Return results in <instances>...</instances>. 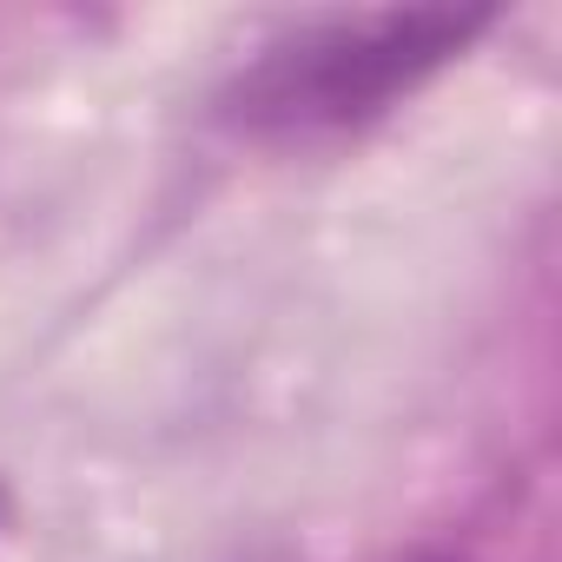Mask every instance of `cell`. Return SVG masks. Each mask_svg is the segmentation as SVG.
Segmentation results:
<instances>
[{"instance_id":"cell-1","label":"cell","mask_w":562,"mask_h":562,"mask_svg":"<svg viewBox=\"0 0 562 562\" xmlns=\"http://www.w3.org/2000/svg\"><path fill=\"white\" fill-rule=\"evenodd\" d=\"M483 27H490L483 8H391V14L325 21L271 47L232 87V120L265 133H318L371 120L397 93L430 80L450 54H463Z\"/></svg>"},{"instance_id":"cell-2","label":"cell","mask_w":562,"mask_h":562,"mask_svg":"<svg viewBox=\"0 0 562 562\" xmlns=\"http://www.w3.org/2000/svg\"><path fill=\"white\" fill-rule=\"evenodd\" d=\"M411 562H463V555H450V549H424V555H411Z\"/></svg>"}]
</instances>
